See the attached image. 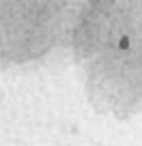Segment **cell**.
Listing matches in <instances>:
<instances>
[{"instance_id": "obj_1", "label": "cell", "mask_w": 142, "mask_h": 146, "mask_svg": "<svg viewBox=\"0 0 142 146\" xmlns=\"http://www.w3.org/2000/svg\"><path fill=\"white\" fill-rule=\"evenodd\" d=\"M116 45H119V50H121V52H127L129 47H131V39H129L127 35H123V36L119 39V43H116Z\"/></svg>"}]
</instances>
